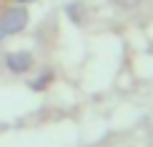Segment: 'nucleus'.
I'll use <instances>...</instances> for the list:
<instances>
[{
  "mask_svg": "<svg viewBox=\"0 0 153 147\" xmlns=\"http://www.w3.org/2000/svg\"><path fill=\"white\" fill-rule=\"evenodd\" d=\"M116 3H118L121 8H134V5H140L143 0H116Z\"/></svg>",
  "mask_w": 153,
  "mask_h": 147,
  "instance_id": "7ed1b4c3",
  "label": "nucleus"
},
{
  "mask_svg": "<svg viewBox=\"0 0 153 147\" xmlns=\"http://www.w3.org/2000/svg\"><path fill=\"white\" fill-rule=\"evenodd\" d=\"M27 21H30V16H27L24 8H11L0 19V32L3 35H16V32H22L27 27Z\"/></svg>",
  "mask_w": 153,
  "mask_h": 147,
  "instance_id": "f257e3e1",
  "label": "nucleus"
},
{
  "mask_svg": "<svg viewBox=\"0 0 153 147\" xmlns=\"http://www.w3.org/2000/svg\"><path fill=\"white\" fill-rule=\"evenodd\" d=\"M5 67H8L11 72L22 75V72H27V70L32 67V56H30L27 51H11V54L5 56Z\"/></svg>",
  "mask_w": 153,
  "mask_h": 147,
  "instance_id": "f03ea898",
  "label": "nucleus"
},
{
  "mask_svg": "<svg viewBox=\"0 0 153 147\" xmlns=\"http://www.w3.org/2000/svg\"><path fill=\"white\" fill-rule=\"evenodd\" d=\"M0 37H3V32H0Z\"/></svg>",
  "mask_w": 153,
  "mask_h": 147,
  "instance_id": "20e7f679",
  "label": "nucleus"
}]
</instances>
